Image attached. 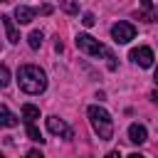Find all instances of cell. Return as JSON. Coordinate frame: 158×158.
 <instances>
[{
	"label": "cell",
	"instance_id": "13",
	"mask_svg": "<svg viewBox=\"0 0 158 158\" xmlns=\"http://www.w3.org/2000/svg\"><path fill=\"white\" fill-rule=\"evenodd\" d=\"M62 10L69 12V15H77L79 12V2L77 0H62Z\"/></svg>",
	"mask_w": 158,
	"mask_h": 158
},
{
	"label": "cell",
	"instance_id": "14",
	"mask_svg": "<svg viewBox=\"0 0 158 158\" xmlns=\"http://www.w3.org/2000/svg\"><path fill=\"white\" fill-rule=\"evenodd\" d=\"M27 136H30V141H40V143L44 141V138H42V133H40V128H37L35 123H27Z\"/></svg>",
	"mask_w": 158,
	"mask_h": 158
},
{
	"label": "cell",
	"instance_id": "5",
	"mask_svg": "<svg viewBox=\"0 0 158 158\" xmlns=\"http://www.w3.org/2000/svg\"><path fill=\"white\" fill-rule=\"evenodd\" d=\"M47 128H49V133H54V136H62L64 141H72V138H74V131H72V126H69L67 121H62L59 116H49V118H47Z\"/></svg>",
	"mask_w": 158,
	"mask_h": 158
},
{
	"label": "cell",
	"instance_id": "25",
	"mask_svg": "<svg viewBox=\"0 0 158 158\" xmlns=\"http://www.w3.org/2000/svg\"><path fill=\"white\" fill-rule=\"evenodd\" d=\"M156 15H158V12H156Z\"/></svg>",
	"mask_w": 158,
	"mask_h": 158
},
{
	"label": "cell",
	"instance_id": "12",
	"mask_svg": "<svg viewBox=\"0 0 158 158\" xmlns=\"http://www.w3.org/2000/svg\"><path fill=\"white\" fill-rule=\"evenodd\" d=\"M42 40H44L42 30H32V32H30V37H27V42H30V47H32V49H40V47H42Z\"/></svg>",
	"mask_w": 158,
	"mask_h": 158
},
{
	"label": "cell",
	"instance_id": "23",
	"mask_svg": "<svg viewBox=\"0 0 158 158\" xmlns=\"http://www.w3.org/2000/svg\"><path fill=\"white\" fill-rule=\"evenodd\" d=\"M0 2H7V0H0Z\"/></svg>",
	"mask_w": 158,
	"mask_h": 158
},
{
	"label": "cell",
	"instance_id": "19",
	"mask_svg": "<svg viewBox=\"0 0 158 158\" xmlns=\"http://www.w3.org/2000/svg\"><path fill=\"white\" fill-rule=\"evenodd\" d=\"M151 101H153V104H158V89H156V91H151Z\"/></svg>",
	"mask_w": 158,
	"mask_h": 158
},
{
	"label": "cell",
	"instance_id": "21",
	"mask_svg": "<svg viewBox=\"0 0 158 158\" xmlns=\"http://www.w3.org/2000/svg\"><path fill=\"white\" fill-rule=\"evenodd\" d=\"M126 158H146V156H141V153H131V156H126Z\"/></svg>",
	"mask_w": 158,
	"mask_h": 158
},
{
	"label": "cell",
	"instance_id": "24",
	"mask_svg": "<svg viewBox=\"0 0 158 158\" xmlns=\"http://www.w3.org/2000/svg\"><path fill=\"white\" fill-rule=\"evenodd\" d=\"M0 158H2V156H0Z\"/></svg>",
	"mask_w": 158,
	"mask_h": 158
},
{
	"label": "cell",
	"instance_id": "17",
	"mask_svg": "<svg viewBox=\"0 0 158 158\" xmlns=\"http://www.w3.org/2000/svg\"><path fill=\"white\" fill-rule=\"evenodd\" d=\"M27 158H44V156H42L40 151H30V153H27Z\"/></svg>",
	"mask_w": 158,
	"mask_h": 158
},
{
	"label": "cell",
	"instance_id": "11",
	"mask_svg": "<svg viewBox=\"0 0 158 158\" xmlns=\"http://www.w3.org/2000/svg\"><path fill=\"white\" fill-rule=\"evenodd\" d=\"M22 118H25V123H35L40 118V109L35 104H25L22 106Z\"/></svg>",
	"mask_w": 158,
	"mask_h": 158
},
{
	"label": "cell",
	"instance_id": "10",
	"mask_svg": "<svg viewBox=\"0 0 158 158\" xmlns=\"http://www.w3.org/2000/svg\"><path fill=\"white\" fill-rule=\"evenodd\" d=\"M20 121H17V116L7 109V106H2L0 104V128H15Z\"/></svg>",
	"mask_w": 158,
	"mask_h": 158
},
{
	"label": "cell",
	"instance_id": "6",
	"mask_svg": "<svg viewBox=\"0 0 158 158\" xmlns=\"http://www.w3.org/2000/svg\"><path fill=\"white\" fill-rule=\"evenodd\" d=\"M131 62L133 64H138V67H143V69H148L151 64H153V52H151V47H138V49H131Z\"/></svg>",
	"mask_w": 158,
	"mask_h": 158
},
{
	"label": "cell",
	"instance_id": "2",
	"mask_svg": "<svg viewBox=\"0 0 158 158\" xmlns=\"http://www.w3.org/2000/svg\"><path fill=\"white\" fill-rule=\"evenodd\" d=\"M74 42H77V47H79L81 52H86V54H91V57H104V59H106V67H109L111 72L118 67V64H116V57H114V52H111L106 44H101L99 40H94L91 35H86V32H79Z\"/></svg>",
	"mask_w": 158,
	"mask_h": 158
},
{
	"label": "cell",
	"instance_id": "1",
	"mask_svg": "<svg viewBox=\"0 0 158 158\" xmlns=\"http://www.w3.org/2000/svg\"><path fill=\"white\" fill-rule=\"evenodd\" d=\"M17 84L25 94H42L47 89V74L35 64H22L17 69Z\"/></svg>",
	"mask_w": 158,
	"mask_h": 158
},
{
	"label": "cell",
	"instance_id": "15",
	"mask_svg": "<svg viewBox=\"0 0 158 158\" xmlns=\"http://www.w3.org/2000/svg\"><path fill=\"white\" fill-rule=\"evenodd\" d=\"M10 84V69L5 64H0V89H5Z\"/></svg>",
	"mask_w": 158,
	"mask_h": 158
},
{
	"label": "cell",
	"instance_id": "4",
	"mask_svg": "<svg viewBox=\"0 0 158 158\" xmlns=\"http://www.w3.org/2000/svg\"><path fill=\"white\" fill-rule=\"evenodd\" d=\"M111 37H114V42H116V44H128V42L136 37V27H133L131 22L118 20V22L111 27Z\"/></svg>",
	"mask_w": 158,
	"mask_h": 158
},
{
	"label": "cell",
	"instance_id": "9",
	"mask_svg": "<svg viewBox=\"0 0 158 158\" xmlns=\"http://www.w3.org/2000/svg\"><path fill=\"white\" fill-rule=\"evenodd\" d=\"M2 20V27H5V32H7V40L15 44V42H20V32H17V25H15V20L10 17V15H2L0 17Z\"/></svg>",
	"mask_w": 158,
	"mask_h": 158
},
{
	"label": "cell",
	"instance_id": "16",
	"mask_svg": "<svg viewBox=\"0 0 158 158\" xmlns=\"http://www.w3.org/2000/svg\"><path fill=\"white\" fill-rule=\"evenodd\" d=\"M81 22H84V27H91V25L96 22V17H94L91 12H84V17H81Z\"/></svg>",
	"mask_w": 158,
	"mask_h": 158
},
{
	"label": "cell",
	"instance_id": "8",
	"mask_svg": "<svg viewBox=\"0 0 158 158\" xmlns=\"http://www.w3.org/2000/svg\"><path fill=\"white\" fill-rule=\"evenodd\" d=\"M35 15H37L35 7H27V5H17V7H15V17H17L20 25H30V22L35 20Z\"/></svg>",
	"mask_w": 158,
	"mask_h": 158
},
{
	"label": "cell",
	"instance_id": "22",
	"mask_svg": "<svg viewBox=\"0 0 158 158\" xmlns=\"http://www.w3.org/2000/svg\"><path fill=\"white\" fill-rule=\"evenodd\" d=\"M153 79H156V84H158V67H156V74H153Z\"/></svg>",
	"mask_w": 158,
	"mask_h": 158
},
{
	"label": "cell",
	"instance_id": "18",
	"mask_svg": "<svg viewBox=\"0 0 158 158\" xmlns=\"http://www.w3.org/2000/svg\"><path fill=\"white\" fill-rule=\"evenodd\" d=\"M104 158H121V153H118V151H111V153H106Z\"/></svg>",
	"mask_w": 158,
	"mask_h": 158
},
{
	"label": "cell",
	"instance_id": "3",
	"mask_svg": "<svg viewBox=\"0 0 158 158\" xmlns=\"http://www.w3.org/2000/svg\"><path fill=\"white\" fill-rule=\"evenodd\" d=\"M86 116H89V123H91L94 133H96L101 141H111V136H114L111 114H109L104 106H89V109H86Z\"/></svg>",
	"mask_w": 158,
	"mask_h": 158
},
{
	"label": "cell",
	"instance_id": "20",
	"mask_svg": "<svg viewBox=\"0 0 158 158\" xmlns=\"http://www.w3.org/2000/svg\"><path fill=\"white\" fill-rule=\"evenodd\" d=\"M141 5H143L146 10H151V0H141Z\"/></svg>",
	"mask_w": 158,
	"mask_h": 158
},
{
	"label": "cell",
	"instance_id": "7",
	"mask_svg": "<svg viewBox=\"0 0 158 158\" xmlns=\"http://www.w3.org/2000/svg\"><path fill=\"white\" fill-rule=\"evenodd\" d=\"M128 141L131 143H146L148 141V131H146V126L143 123H131L128 126Z\"/></svg>",
	"mask_w": 158,
	"mask_h": 158
}]
</instances>
